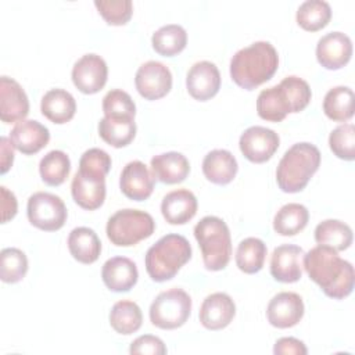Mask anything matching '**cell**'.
<instances>
[{"label":"cell","instance_id":"obj_1","mask_svg":"<svg viewBox=\"0 0 355 355\" xmlns=\"http://www.w3.org/2000/svg\"><path fill=\"white\" fill-rule=\"evenodd\" d=\"M322 291L334 300L348 297L354 290L355 273L351 262L340 258L336 250L327 245H316L304 254L302 265Z\"/></svg>","mask_w":355,"mask_h":355},{"label":"cell","instance_id":"obj_2","mask_svg":"<svg viewBox=\"0 0 355 355\" xmlns=\"http://www.w3.org/2000/svg\"><path fill=\"white\" fill-rule=\"evenodd\" d=\"M279 67V54L269 42H255L240 49L230 60L232 80L245 89L252 90L268 82Z\"/></svg>","mask_w":355,"mask_h":355},{"label":"cell","instance_id":"obj_3","mask_svg":"<svg viewBox=\"0 0 355 355\" xmlns=\"http://www.w3.org/2000/svg\"><path fill=\"white\" fill-rule=\"evenodd\" d=\"M312 97L306 80L291 75L279 85L263 89L257 98L258 115L269 122H280L287 114L300 112L309 104Z\"/></svg>","mask_w":355,"mask_h":355},{"label":"cell","instance_id":"obj_4","mask_svg":"<svg viewBox=\"0 0 355 355\" xmlns=\"http://www.w3.org/2000/svg\"><path fill=\"white\" fill-rule=\"evenodd\" d=\"M319 165L320 151L315 144L295 143L279 161L276 169L277 186L284 193H298L305 189Z\"/></svg>","mask_w":355,"mask_h":355},{"label":"cell","instance_id":"obj_5","mask_svg":"<svg viewBox=\"0 0 355 355\" xmlns=\"http://www.w3.org/2000/svg\"><path fill=\"white\" fill-rule=\"evenodd\" d=\"M191 258V245L182 234L169 233L153 244L144 258L146 270L154 282L173 279Z\"/></svg>","mask_w":355,"mask_h":355},{"label":"cell","instance_id":"obj_6","mask_svg":"<svg viewBox=\"0 0 355 355\" xmlns=\"http://www.w3.org/2000/svg\"><path fill=\"white\" fill-rule=\"evenodd\" d=\"M194 237L201 248L204 266L212 272L225 269L232 257V239L226 222L218 216H204L194 226Z\"/></svg>","mask_w":355,"mask_h":355},{"label":"cell","instance_id":"obj_7","mask_svg":"<svg viewBox=\"0 0 355 355\" xmlns=\"http://www.w3.org/2000/svg\"><path fill=\"white\" fill-rule=\"evenodd\" d=\"M155 230V222L148 212L140 209H119L107 222V237L116 247L136 245Z\"/></svg>","mask_w":355,"mask_h":355},{"label":"cell","instance_id":"obj_8","mask_svg":"<svg viewBox=\"0 0 355 355\" xmlns=\"http://www.w3.org/2000/svg\"><path fill=\"white\" fill-rule=\"evenodd\" d=\"M191 313V298L182 288H171L159 293L150 305L151 323L164 330L183 326Z\"/></svg>","mask_w":355,"mask_h":355},{"label":"cell","instance_id":"obj_9","mask_svg":"<svg viewBox=\"0 0 355 355\" xmlns=\"http://www.w3.org/2000/svg\"><path fill=\"white\" fill-rule=\"evenodd\" d=\"M29 222L44 232H55L65 225L68 212L64 201L51 193L37 191L28 198Z\"/></svg>","mask_w":355,"mask_h":355},{"label":"cell","instance_id":"obj_10","mask_svg":"<svg viewBox=\"0 0 355 355\" xmlns=\"http://www.w3.org/2000/svg\"><path fill=\"white\" fill-rule=\"evenodd\" d=\"M279 144L280 139L275 130L257 125L245 129L239 140L240 151L254 164L269 161L279 148Z\"/></svg>","mask_w":355,"mask_h":355},{"label":"cell","instance_id":"obj_11","mask_svg":"<svg viewBox=\"0 0 355 355\" xmlns=\"http://www.w3.org/2000/svg\"><path fill=\"white\" fill-rule=\"evenodd\" d=\"M135 85L139 94L146 100H158L171 92L172 73L162 62L147 61L139 67Z\"/></svg>","mask_w":355,"mask_h":355},{"label":"cell","instance_id":"obj_12","mask_svg":"<svg viewBox=\"0 0 355 355\" xmlns=\"http://www.w3.org/2000/svg\"><path fill=\"white\" fill-rule=\"evenodd\" d=\"M108 76V68L103 57L89 53L82 55L72 68V82L76 89L85 94L100 92Z\"/></svg>","mask_w":355,"mask_h":355},{"label":"cell","instance_id":"obj_13","mask_svg":"<svg viewBox=\"0 0 355 355\" xmlns=\"http://www.w3.org/2000/svg\"><path fill=\"white\" fill-rule=\"evenodd\" d=\"M71 193L80 208L97 209L105 200V176L79 169L72 178Z\"/></svg>","mask_w":355,"mask_h":355},{"label":"cell","instance_id":"obj_14","mask_svg":"<svg viewBox=\"0 0 355 355\" xmlns=\"http://www.w3.org/2000/svg\"><path fill=\"white\" fill-rule=\"evenodd\" d=\"M352 55V42L343 32H329L318 40V62L330 71L340 69L348 64Z\"/></svg>","mask_w":355,"mask_h":355},{"label":"cell","instance_id":"obj_15","mask_svg":"<svg viewBox=\"0 0 355 355\" xmlns=\"http://www.w3.org/2000/svg\"><path fill=\"white\" fill-rule=\"evenodd\" d=\"M304 311V301L297 293L282 291L269 301L266 318L273 327L288 329L302 319Z\"/></svg>","mask_w":355,"mask_h":355},{"label":"cell","instance_id":"obj_16","mask_svg":"<svg viewBox=\"0 0 355 355\" xmlns=\"http://www.w3.org/2000/svg\"><path fill=\"white\" fill-rule=\"evenodd\" d=\"M186 87L189 94L198 100L212 98L220 89V73L218 67L211 61H198L187 72Z\"/></svg>","mask_w":355,"mask_h":355},{"label":"cell","instance_id":"obj_17","mask_svg":"<svg viewBox=\"0 0 355 355\" xmlns=\"http://www.w3.org/2000/svg\"><path fill=\"white\" fill-rule=\"evenodd\" d=\"M29 112V100L22 86L8 76L0 78V119L4 123L21 122Z\"/></svg>","mask_w":355,"mask_h":355},{"label":"cell","instance_id":"obj_18","mask_svg":"<svg viewBox=\"0 0 355 355\" xmlns=\"http://www.w3.org/2000/svg\"><path fill=\"white\" fill-rule=\"evenodd\" d=\"M304 251L295 244L276 247L270 257V275L282 283H295L302 276Z\"/></svg>","mask_w":355,"mask_h":355},{"label":"cell","instance_id":"obj_19","mask_svg":"<svg viewBox=\"0 0 355 355\" xmlns=\"http://www.w3.org/2000/svg\"><path fill=\"white\" fill-rule=\"evenodd\" d=\"M154 176L150 173L146 164L139 159L128 162L119 178L121 191L135 201L147 200L154 190Z\"/></svg>","mask_w":355,"mask_h":355},{"label":"cell","instance_id":"obj_20","mask_svg":"<svg viewBox=\"0 0 355 355\" xmlns=\"http://www.w3.org/2000/svg\"><path fill=\"white\" fill-rule=\"evenodd\" d=\"M236 315V305L226 293H214L205 297L200 308V322L208 330H222Z\"/></svg>","mask_w":355,"mask_h":355},{"label":"cell","instance_id":"obj_21","mask_svg":"<svg viewBox=\"0 0 355 355\" xmlns=\"http://www.w3.org/2000/svg\"><path fill=\"white\" fill-rule=\"evenodd\" d=\"M50 140L49 129L35 119H24L10 132V141L15 150L25 155L39 153Z\"/></svg>","mask_w":355,"mask_h":355},{"label":"cell","instance_id":"obj_22","mask_svg":"<svg viewBox=\"0 0 355 355\" xmlns=\"http://www.w3.org/2000/svg\"><path fill=\"white\" fill-rule=\"evenodd\" d=\"M101 277L108 290L125 293L137 283L139 272L136 263L126 257H114L104 262Z\"/></svg>","mask_w":355,"mask_h":355},{"label":"cell","instance_id":"obj_23","mask_svg":"<svg viewBox=\"0 0 355 355\" xmlns=\"http://www.w3.org/2000/svg\"><path fill=\"white\" fill-rule=\"evenodd\" d=\"M197 198L187 189L169 191L161 202V212L171 225H184L197 214Z\"/></svg>","mask_w":355,"mask_h":355},{"label":"cell","instance_id":"obj_24","mask_svg":"<svg viewBox=\"0 0 355 355\" xmlns=\"http://www.w3.org/2000/svg\"><path fill=\"white\" fill-rule=\"evenodd\" d=\"M151 171L154 179L165 184L183 182L190 172L189 159L178 151H168L151 158Z\"/></svg>","mask_w":355,"mask_h":355},{"label":"cell","instance_id":"obj_25","mask_svg":"<svg viewBox=\"0 0 355 355\" xmlns=\"http://www.w3.org/2000/svg\"><path fill=\"white\" fill-rule=\"evenodd\" d=\"M239 165L234 155L227 150H212L202 159V173L204 176L215 184L230 183L237 173Z\"/></svg>","mask_w":355,"mask_h":355},{"label":"cell","instance_id":"obj_26","mask_svg":"<svg viewBox=\"0 0 355 355\" xmlns=\"http://www.w3.org/2000/svg\"><path fill=\"white\" fill-rule=\"evenodd\" d=\"M40 111L53 123H67L76 112V101L69 92L51 89L42 97Z\"/></svg>","mask_w":355,"mask_h":355},{"label":"cell","instance_id":"obj_27","mask_svg":"<svg viewBox=\"0 0 355 355\" xmlns=\"http://www.w3.org/2000/svg\"><path fill=\"white\" fill-rule=\"evenodd\" d=\"M68 248L78 262L89 265L98 259L101 241L93 229L80 226L71 230L68 236Z\"/></svg>","mask_w":355,"mask_h":355},{"label":"cell","instance_id":"obj_28","mask_svg":"<svg viewBox=\"0 0 355 355\" xmlns=\"http://www.w3.org/2000/svg\"><path fill=\"white\" fill-rule=\"evenodd\" d=\"M98 135L115 148L126 147L136 136V122L133 118L104 116L98 122Z\"/></svg>","mask_w":355,"mask_h":355},{"label":"cell","instance_id":"obj_29","mask_svg":"<svg viewBox=\"0 0 355 355\" xmlns=\"http://www.w3.org/2000/svg\"><path fill=\"white\" fill-rule=\"evenodd\" d=\"M141 309L133 301H118L110 311V324L119 334L129 336L136 333L141 327Z\"/></svg>","mask_w":355,"mask_h":355},{"label":"cell","instance_id":"obj_30","mask_svg":"<svg viewBox=\"0 0 355 355\" xmlns=\"http://www.w3.org/2000/svg\"><path fill=\"white\" fill-rule=\"evenodd\" d=\"M309 220V212L305 205L288 202L283 205L273 218V229L280 236H294L304 230Z\"/></svg>","mask_w":355,"mask_h":355},{"label":"cell","instance_id":"obj_31","mask_svg":"<svg viewBox=\"0 0 355 355\" xmlns=\"http://www.w3.org/2000/svg\"><path fill=\"white\" fill-rule=\"evenodd\" d=\"M315 241L336 251H344L352 244V229L341 220L326 219L316 226Z\"/></svg>","mask_w":355,"mask_h":355},{"label":"cell","instance_id":"obj_32","mask_svg":"<svg viewBox=\"0 0 355 355\" xmlns=\"http://www.w3.org/2000/svg\"><path fill=\"white\" fill-rule=\"evenodd\" d=\"M153 49L164 57H173L184 50L187 44V33L178 24L164 25L153 33Z\"/></svg>","mask_w":355,"mask_h":355},{"label":"cell","instance_id":"obj_33","mask_svg":"<svg viewBox=\"0 0 355 355\" xmlns=\"http://www.w3.org/2000/svg\"><path fill=\"white\" fill-rule=\"evenodd\" d=\"M323 111L334 122H345L354 115V92L348 86L330 89L323 100Z\"/></svg>","mask_w":355,"mask_h":355},{"label":"cell","instance_id":"obj_34","mask_svg":"<svg viewBox=\"0 0 355 355\" xmlns=\"http://www.w3.org/2000/svg\"><path fill=\"white\" fill-rule=\"evenodd\" d=\"M266 252V244L261 239L247 237L240 241L237 247L236 265L241 272L247 275H254L262 269Z\"/></svg>","mask_w":355,"mask_h":355},{"label":"cell","instance_id":"obj_35","mask_svg":"<svg viewBox=\"0 0 355 355\" xmlns=\"http://www.w3.org/2000/svg\"><path fill=\"white\" fill-rule=\"evenodd\" d=\"M39 172L42 180L49 186H60L62 184L69 172H71V161L69 157L61 150L49 151L39 164Z\"/></svg>","mask_w":355,"mask_h":355},{"label":"cell","instance_id":"obj_36","mask_svg":"<svg viewBox=\"0 0 355 355\" xmlns=\"http://www.w3.org/2000/svg\"><path fill=\"white\" fill-rule=\"evenodd\" d=\"M297 24L309 32L324 28L331 18V8L323 0H306L297 10Z\"/></svg>","mask_w":355,"mask_h":355},{"label":"cell","instance_id":"obj_37","mask_svg":"<svg viewBox=\"0 0 355 355\" xmlns=\"http://www.w3.org/2000/svg\"><path fill=\"white\" fill-rule=\"evenodd\" d=\"M28 272V258L15 247L3 248L0 252V279L4 283H18Z\"/></svg>","mask_w":355,"mask_h":355},{"label":"cell","instance_id":"obj_38","mask_svg":"<svg viewBox=\"0 0 355 355\" xmlns=\"http://www.w3.org/2000/svg\"><path fill=\"white\" fill-rule=\"evenodd\" d=\"M330 150L336 157L344 161H354L355 158V126L352 123H343L331 130L329 136Z\"/></svg>","mask_w":355,"mask_h":355},{"label":"cell","instance_id":"obj_39","mask_svg":"<svg viewBox=\"0 0 355 355\" xmlns=\"http://www.w3.org/2000/svg\"><path fill=\"white\" fill-rule=\"evenodd\" d=\"M103 112L104 116L110 118L135 119L136 105L129 93L121 89H112L103 97Z\"/></svg>","mask_w":355,"mask_h":355},{"label":"cell","instance_id":"obj_40","mask_svg":"<svg viewBox=\"0 0 355 355\" xmlns=\"http://www.w3.org/2000/svg\"><path fill=\"white\" fill-rule=\"evenodd\" d=\"M94 6L108 25H125L133 14L130 0H96Z\"/></svg>","mask_w":355,"mask_h":355},{"label":"cell","instance_id":"obj_41","mask_svg":"<svg viewBox=\"0 0 355 355\" xmlns=\"http://www.w3.org/2000/svg\"><path fill=\"white\" fill-rule=\"evenodd\" d=\"M79 169L107 176L111 169V157L101 148H89L79 159Z\"/></svg>","mask_w":355,"mask_h":355},{"label":"cell","instance_id":"obj_42","mask_svg":"<svg viewBox=\"0 0 355 355\" xmlns=\"http://www.w3.org/2000/svg\"><path fill=\"white\" fill-rule=\"evenodd\" d=\"M129 352L133 354H150V355H164L166 354V347L164 341L151 334H144L137 337L129 348Z\"/></svg>","mask_w":355,"mask_h":355},{"label":"cell","instance_id":"obj_43","mask_svg":"<svg viewBox=\"0 0 355 355\" xmlns=\"http://www.w3.org/2000/svg\"><path fill=\"white\" fill-rule=\"evenodd\" d=\"M273 352L276 355H287V354L305 355L308 352V349H306L305 344L295 337H282L275 343Z\"/></svg>","mask_w":355,"mask_h":355},{"label":"cell","instance_id":"obj_44","mask_svg":"<svg viewBox=\"0 0 355 355\" xmlns=\"http://www.w3.org/2000/svg\"><path fill=\"white\" fill-rule=\"evenodd\" d=\"M0 208H1V223L8 222L17 215L18 211V201L12 191H10L7 187H0Z\"/></svg>","mask_w":355,"mask_h":355},{"label":"cell","instance_id":"obj_45","mask_svg":"<svg viewBox=\"0 0 355 355\" xmlns=\"http://www.w3.org/2000/svg\"><path fill=\"white\" fill-rule=\"evenodd\" d=\"M0 172L1 175L7 173L8 169L12 166V162H14V151H12V144L10 141V139L1 136L0 139Z\"/></svg>","mask_w":355,"mask_h":355}]
</instances>
